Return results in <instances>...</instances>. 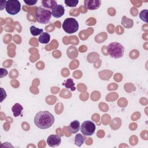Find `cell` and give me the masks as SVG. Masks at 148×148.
Masks as SVG:
<instances>
[{
  "mask_svg": "<svg viewBox=\"0 0 148 148\" xmlns=\"http://www.w3.org/2000/svg\"><path fill=\"white\" fill-rule=\"evenodd\" d=\"M41 3L45 9H53L57 6V3L54 0H42Z\"/></svg>",
  "mask_w": 148,
  "mask_h": 148,
  "instance_id": "11",
  "label": "cell"
},
{
  "mask_svg": "<svg viewBox=\"0 0 148 148\" xmlns=\"http://www.w3.org/2000/svg\"><path fill=\"white\" fill-rule=\"evenodd\" d=\"M1 101L0 102H2L6 97V93L5 90L3 88H1Z\"/></svg>",
  "mask_w": 148,
  "mask_h": 148,
  "instance_id": "20",
  "label": "cell"
},
{
  "mask_svg": "<svg viewBox=\"0 0 148 148\" xmlns=\"http://www.w3.org/2000/svg\"><path fill=\"white\" fill-rule=\"evenodd\" d=\"M107 51L109 56L113 58H121L124 53V46L119 42H112L107 47Z\"/></svg>",
  "mask_w": 148,
  "mask_h": 148,
  "instance_id": "2",
  "label": "cell"
},
{
  "mask_svg": "<svg viewBox=\"0 0 148 148\" xmlns=\"http://www.w3.org/2000/svg\"><path fill=\"white\" fill-rule=\"evenodd\" d=\"M64 2L67 6L75 7L79 3V1L78 0H65Z\"/></svg>",
  "mask_w": 148,
  "mask_h": 148,
  "instance_id": "19",
  "label": "cell"
},
{
  "mask_svg": "<svg viewBox=\"0 0 148 148\" xmlns=\"http://www.w3.org/2000/svg\"><path fill=\"white\" fill-rule=\"evenodd\" d=\"M0 69H1V76H0L1 77H3L4 76H6V75H7V74H8V71H7L6 69H3V68H1Z\"/></svg>",
  "mask_w": 148,
  "mask_h": 148,
  "instance_id": "22",
  "label": "cell"
},
{
  "mask_svg": "<svg viewBox=\"0 0 148 148\" xmlns=\"http://www.w3.org/2000/svg\"><path fill=\"white\" fill-rule=\"evenodd\" d=\"M29 31L31 35H32L33 36H37L40 35L43 32V29L42 28H36L34 25H31L29 28Z\"/></svg>",
  "mask_w": 148,
  "mask_h": 148,
  "instance_id": "17",
  "label": "cell"
},
{
  "mask_svg": "<svg viewBox=\"0 0 148 148\" xmlns=\"http://www.w3.org/2000/svg\"><path fill=\"white\" fill-rule=\"evenodd\" d=\"M24 2L27 5L32 6L37 3L38 0H24Z\"/></svg>",
  "mask_w": 148,
  "mask_h": 148,
  "instance_id": "21",
  "label": "cell"
},
{
  "mask_svg": "<svg viewBox=\"0 0 148 148\" xmlns=\"http://www.w3.org/2000/svg\"><path fill=\"white\" fill-rule=\"evenodd\" d=\"M51 12L50 10L44 8L39 6L35 11V17L36 21L40 24L47 23L51 18Z\"/></svg>",
  "mask_w": 148,
  "mask_h": 148,
  "instance_id": "3",
  "label": "cell"
},
{
  "mask_svg": "<svg viewBox=\"0 0 148 148\" xmlns=\"http://www.w3.org/2000/svg\"><path fill=\"white\" fill-rule=\"evenodd\" d=\"M5 8L8 14L16 15L20 11L21 4L18 0H8L6 1Z\"/></svg>",
  "mask_w": 148,
  "mask_h": 148,
  "instance_id": "5",
  "label": "cell"
},
{
  "mask_svg": "<svg viewBox=\"0 0 148 148\" xmlns=\"http://www.w3.org/2000/svg\"><path fill=\"white\" fill-rule=\"evenodd\" d=\"M23 110V107L18 103H16L12 108V111L13 116L16 117L20 116Z\"/></svg>",
  "mask_w": 148,
  "mask_h": 148,
  "instance_id": "12",
  "label": "cell"
},
{
  "mask_svg": "<svg viewBox=\"0 0 148 148\" xmlns=\"http://www.w3.org/2000/svg\"><path fill=\"white\" fill-rule=\"evenodd\" d=\"M68 127L72 134H76L80 129V122L78 120H74L69 124Z\"/></svg>",
  "mask_w": 148,
  "mask_h": 148,
  "instance_id": "10",
  "label": "cell"
},
{
  "mask_svg": "<svg viewBox=\"0 0 148 148\" xmlns=\"http://www.w3.org/2000/svg\"><path fill=\"white\" fill-rule=\"evenodd\" d=\"M86 138L81 134H77L76 135L75 138V144L79 146L80 147L85 142Z\"/></svg>",
  "mask_w": 148,
  "mask_h": 148,
  "instance_id": "15",
  "label": "cell"
},
{
  "mask_svg": "<svg viewBox=\"0 0 148 148\" xmlns=\"http://www.w3.org/2000/svg\"><path fill=\"white\" fill-rule=\"evenodd\" d=\"M65 13V9L61 5H57V6L51 10V15L55 18H60L62 17Z\"/></svg>",
  "mask_w": 148,
  "mask_h": 148,
  "instance_id": "9",
  "label": "cell"
},
{
  "mask_svg": "<svg viewBox=\"0 0 148 148\" xmlns=\"http://www.w3.org/2000/svg\"><path fill=\"white\" fill-rule=\"evenodd\" d=\"M50 35L48 32H42L38 38V41L42 44H47L50 42Z\"/></svg>",
  "mask_w": 148,
  "mask_h": 148,
  "instance_id": "13",
  "label": "cell"
},
{
  "mask_svg": "<svg viewBox=\"0 0 148 148\" xmlns=\"http://www.w3.org/2000/svg\"><path fill=\"white\" fill-rule=\"evenodd\" d=\"M66 88L70 89L72 91H73L76 90V87H75V83L73 82V80L71 78L68 79L66 82L62 84Z\"/></svg>",
  "mask_w": 148,
  "mask_h": 148,
  "instance_id": "16",
  "label": "cell"
},
{
  "mask_svg": "<svg viewBox=\"0 0 148 148\" xmlns=\"http://www.w3.org/2000/svg\"><path fill=\"white\" fill-rule=\"evenodd\" d=\"M61 142V137L58 135H50L47 139V145L52 147L58 146Z\"/></svg>",
  "mask_w": 148,
  "mask_h": 148,
  "instance_id": "8",
  "label": "cell"
},
{
  "mask_svg": "<svg viewBox=\"0 0 148 148\" xmlns=\"http://www.w3.org/2000/svg\"><path fill=\"white\" fill-rule=\"evenodd\" d=\"M84 7L90 10H94L98 9L101 5L100 0H85L84 1Z\"/></svg>",
  "mask_w": 148,
  "mask_h": 148,
  "instance_id": "7",
  "label": "cell"
},
{
  "mask_svg": "<svg viewBox=\"0 0 148 148\" xmlns=\"http://www.w3.org/2000/svg\"><path fill=\"white\" fill-rule=\"evenodd\" d=\"M95 124L91 121L87 120L83 122L80 126V131L84 136L92 135L95 130Z\"/></svg>",
  "mask_w": 148,
  "mask_h": 148,
  "instance_id": "6",
  "label": "cell"
},
{
  "mask_svg": "<svg viewBox=\"0 0 148 148\" xmlns=\"http://www.w3.org/2000/svg\"><path fill=\"white\" fill-rule=\"evenodd\" d=\"M64 31L67 34H73L76 32L79 29V23L74 18H66L64 21L62 25Z\"/></svg>",
  "mask_w": 148,
  "mask_h": 148,
  "instance_id": "4",
  "label": "cell"
},
{
  "mask_svg": "<svg viewBox=\"0 0 148 148\" xmlns=\"http://www.w3.org/2000/svg\"><path fill=\"white\" fill-rule=\"evenodd\" d=\"M147 12L148 10L147 9H145L142 10L140 13H139V17L141 19V20L143 21L145 23H147Z\"/></svg>",
  "mask_w": 148,
  "mask_h": 148,
  "instance_id": "18",
  "label": "cell"
},
{
  "mask_svg": "<svg viewBox=\"0 0 148 148\" xmlns=\"http://www.w3.org/2000/svg\"><path fill=\"white\" fill-rule=\"evenodd\" d=\"M54 117L49 111L38 112L34 117L35 125L39 128L45 130L50 128L54 123Z\"/></svg>",
  "mask_w": 148,
  "mask_h": 148,
  "instance_id": "1",
  "label": "cell"
},
{
  "mask_svg": "<svg viewBox=\"0 0 148 148\" xmlns=\"http://www.w3.org/2000/svg\"><path fill=\"white\" fill-rule=\"evenodd\" d=\"M122 25L126 28H130L133 26V20L127 18L126 16H123L121 20Z\"/></svg>",
  "mask_w": 148,
  "mask_h": 148,
  "instance_id": "14",
  "label": "cell"
}]
</instances>
